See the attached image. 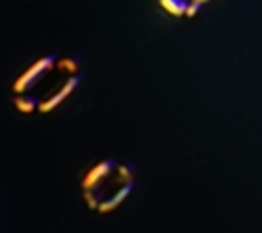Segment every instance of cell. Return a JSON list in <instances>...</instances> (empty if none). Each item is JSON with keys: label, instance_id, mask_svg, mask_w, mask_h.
I'll use <instances>...</instances> for the list:
<instances>
[{"label": "cell", "instance_id": "6da1fadb", "mask_svg": "<svg viewBox=\"0 0 262 233\" xmlns=\"http://www.w3.org/2000/svg\"><path fill=\"white\" fill-rule=\"evenodd\" d=\"M57 66V57L55 55H47V57H40L34 66H30L24 74H21L17 80H15V84H13V91L17 93V95H21V93H26V91H30L32 87H36V82L45 76L49 70H53Z\"/></svg>", "mask_w": 262, "mask_h": 233}, {"label": "cell", "instance_id": "7a4b0ae2", "mask_svg": "<svg viewBox=\"0 0 262 233\" xmlns=\"http://www.w3.org/2000/svg\"><path fill=\"white\" fill-rule=\"evenodd\" d=\"M80 74H74V76H70L68 78V82H65L63 84V87L53 95V97H49V99H45V101H40L38 103V112H42V114H49V112H53V110H57L59 108V105L65 101V99H68L72 93H74V89L78 87V84H80Z\"/></svg>", "mask_w": 262, "mask_h": 233}, {"label": "cell", "instance_id": "3957f363", "mask_svg": "<svg viewBox=\"0 0 262 233\" xmlns=\"http://www.w3.org/2000/svg\"><path fill=\"white\" fill-rule=\"evenodd\" d=\"M116 168H118V166H116V160H112V158H107V160L95 164L91 171L84 175V179H82V189H95V187H99L109 175L116 171Z\"/></svg>", "mask_w": 262, "mask_h": 233}, {"label": "cell", "instance_id": "277c9868", "mask_svg": "<svg viewBox=\"0 0 262 233\" xmlns=\"http://www.w3.org/2000/svg\"><path fill=\"white\" fill-rule=\"evenodd\" d=\"M133 189H135V181L124 183L112 198H105V200L99 204V213H101V215H107V213H112V210H116V208H118L130 194H133Z\"/></svg>", "mask_w": 262, "mask_h": 233}, {"label": "cell", "instance_id": "5b68a950", "mask_svg": "<svg viewBox=\"0 0 262 233\" xmlns=\"http://www.w3.org/2000/svg\"><path fill=\"white\" fill-rule=\"evenodd\" d=\"M160 7L164 11H168L172 17H183V15H187L189 0H160Z\"/></svg>", "mask_w": 262, "mask_h": 233}, {"label": "cell", "instance_id": "8992f818", "mask_svg": "<svg viewBox=\"0 0 262 233\" xmlns=\"http://www.w3.org/2000/svg\"><path fill=\"white\" fill-rule=\"evenodd\" d=\"M38 97L34 95H24L21 93L19 97H15V110L21 114H32L34 110H38Z\"/></svg>", "mask_w": 262, "mask_h": 233}, {"label": "cell", "instance_id": "52a82bcc", "mask_svg": "<svg viewBox=\"0 0 262 233\" xmlns=\"http://www.w3.org/2000/svg\"><path fill=\"white\" fill-rule=\"evenodd\" d=\"M57 68H59L61 72H65V74L74 76V74L80 72V59H78V57H63V59L57 61Z\"/></svg>", "mask_w": 262, "mask_h": 233}, {"label": "cell", "instance_id": "ba28073f", "mask_svg": "<svg viewBox=\"0 0 262 233\" xmlns=\"http://www.w3.org/2000/svg\"><path fill=\"white\" fill-rule=\"evenodd\" d=\"M84 200H86V206L91 210H99V204L105 200L97 189H84Z\"/></svg>", "mask_w": 262, "mask_h": 233}, {"label": "cell", "instance_id": "9c48e42d", "mask_svg": "<svg viewBox=\"0 0 262 233\" xmlns=\"http://www.w3.org/2000/svg\"><path fill=\"white\" fill-rule=\"evenodd\" d=\"M116 171H118V179H120V181H124V183L135 181V164H130V162L118 164Z\"/></svg>", "mask_w": 262, "mask_h": 233}, {"label": "cell", "instance_id": "30bf717a", "mask_svg": "<svg viewBox=\"0 0 262 233\" xmlns=\"http://www.w3.org/2000/svg\"><path fill=\"white\" fill-rule=\"evenodd\" d=\"M202 0H191V3H189V9H187V17H195V15H198V11L202 9Z\"/></svg>", "mask_w": 262, "mask_h": 233}, {"label": "cell", "instance_id": "8fae6325", "mask_svg": "<svg viewBox=\"0 0 262 233\" xmlns=\"http://www.w3.org/2000/svg\"><path fill=\"white\" fill-rule=\"evenodd\" d=\"M202 3H208V0H202Z\"/></svg>", "mask_w": 262, "mask_h": 233}]
</instances>
